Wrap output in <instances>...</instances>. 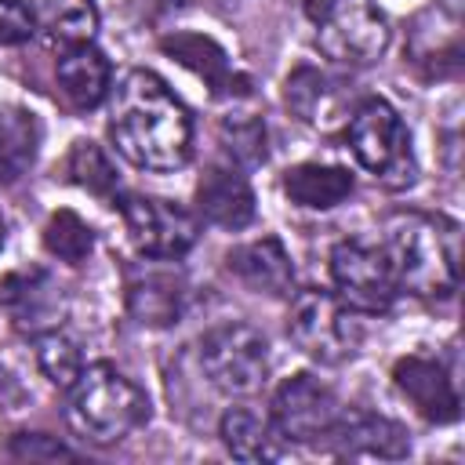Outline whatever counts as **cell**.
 <instances>
[{"label":"cell","instance_id":"obj_1","mask_svg":"<svg viewBox=\"0 0 465 465\" xmlns=\"http://www.w3.org/2000/svg\"><path fill=\"white\" fill-rule=\"evenodd\" d=\"M109 138L127 163L142 171H174L189 160L193 120L156 73L131 69L113 98Z\"/></svg>","mask_w":465,"mask_h":465},{"label":"cell","instance_id":"obj_2","mask_svg":"<svg viewBox=\"0 0 465 465\" xmlns=\"http://www.w3.org/2000/svg\"><path fill=\"white\" fill-rule=\"evenodd\" d=\"M392 265L396 287L418 298H447L461 272V229L443 214L396 211L385 218L378 243Z\"/></svg>","mask_w":465,"mask_h":465},{"label":"cell","instance_id":"obj_3","mask_svg":"<svg viewBox=\"0 0 465 465\" xmlns=\"http://www.w3.org/2000/svg\"><path fill=\"white\" fill-rule=\"evenodd\" d=\"M65 418L80 440L109 447V443L131 436L149 418V400L113 363H91L69 385Z\"/></svg>","mask_w":465,"mask_h":465},{"label":"cell","instance_id":"obj_4","mask_svg":"<svg viewBox=\"0 0 465 465\" xmlns=\"http://www.w3.org/2000/svg\"><path fill=\"white\" fill-rule=\"evenodd\" d=\"M349 149L356 163L385 189H407L418 174L411 131L385 98H367L349 116Z\"/></svg>","mask_w":465,"mask_h":465},{"label":"cell","instance_id":"obj_5","mask_svg":"<svg viewBox=\"0 0 465 465\" xmlns=\"http://www.w3.org/2000/svg\"><path fill=\"white\" fill-rule=\"evenodd\" d=\"M316 47L338 65H371L389 47V22L374 0H305Z\"/></svg>","mask_w":465,"mask_h":465},{"label":"cell","instance_id":"obj_6","mask_svg":"<svg viewBox=\"0 0 465 465\" xmlns=\"http://www.w3.org/2000/svg\"><path fill=\"white\" fill-rule=\"evenodd\" d=\"M200 367L225 396H251L265 385L269 345L251 323H218L200 338Z\"/></svg>","mask_w":465,"mask_h":465},{"label":"cell","instance_id":"obj_7","mask_svg":"<svg viewBox=\"0 0 465 465\" xmlns=\"http://www.w3.org/2000/svg\"><path fill=\"white\" fill-rule=\"evenodd\" d=\"M287 334L316 363H341L356 352V341H360L349 305H341V298L331 291L294 294L291 316H287Z\"/></svg>","mask_w":465,"mask_h":465},{"label":"cell","instance_id":"obj_8","mask_svg":"<svg viewBox=\"0 0 465 465\" xmlns=\"http://www.w3.org/2000/svg\"><path fill=\"white\" fill-rule=\"evenodd\" d=\"M331 280L338 287L341 305L356 312H385L396 298V276L378 243L341 240L331 251Z\"/></svg>","mask_w":465,"mask_h":465},{"label":"cell","instance_id":"obj_9","mask_svg":"<svg viewBox=\"0 0 465 465\" xmlns=\"http://www.w3.org/2000/svg\"><path fill=\"white\" fill-rule=\"evenodd\" d=\"M120 214L134 251L145 258L174 262L196 243V218L171 200L131 193L120 200Z\"/></svg>","mask_w":465,"mask_h":465},{"label":"cell","instance_id":"obj_10","mask_svg":"<svg viewBox=\"0 0 465 465\" xmlns=\"http://www.w3.org/2000/svg\"><path fill=\"white\" fill-rule=\"evenodd\" d=\"M341 418L338 396L312 374L287 378L272 396V425L294 443H327Z\"/></svg>","mask_w":465,"mask_h":465},{"label":"cell","instance_id":"obj_11","mask_svg":"<svg viewBox=\"0 0 465 465\" xmlns=\"http://www.w3.org/2000/svg\"><path fill=\"white\" fill-rule=\"evenodd\" d=\"M0 305L7 309L11 323L25 334H44V331H54L65 316V298H62V287L54 283L51 272L44 269H18V272H7L0 280Z\"/></svg>","mask_w":465,"mask_h":465},{"label":"cell","instance_id":"obj_12","mask_svg":"<svg viewBox=\"0 0 465 465\" xmlns=\"http://www.w3.org/2000/svg\"><path fill=\"white\" fill-rule=\"evenodd\" d=\"M392 381L425 421L447 425L461 411V400H458V389H454L450 374L443 371V363H436L429 356H403L392 367Z\"/></svg>","mask_w":465,"mask_h":465},{"label":"cell","instance_id":"obj_13","mask_svg":"<svg viewBox=\"0 0 465 465\" xmlns=\"http://www.w3.org/2000/svg\"><path fill=\"white\" fill-rule=\"evenodd\" d=\"M327 443L341 458H403L411 450L407 429L400 421L367 411H341Z\"/></svg>","mask_w":465,"mask_h":465},{"label":"cell","instance_id":"obj_14","mask_svg":"<svg viewBox=\"0 0 465 465\" xmlns=\"http://www.w3.org/2000/svg\"><path fill=\"white\" fill-rule=\"evenodd\" d=\"M196 211L218 229H243L254 222V193L232 163H214L196 182Z\"/></svg>","mask_w":465,"mask_h":465},{"label":"cell","instance_id":"obj_15","mask_svg":"<svg viewBox=\"0 0 465 465\" xmlns=\"http://www.w3.org/2000/svg\"><path fill=\"white\" fill-rule=\"evenodd\" d=\"M229 272L251 287L254 294H269V298H287L294 291V265L291 254L283 251V243L276 236H262L251 243H240L229 251Z\"/></svg>","mask_w":465,"mask_h":465},{"label":"cell","instance_id":"obj_16","mask_svg":"<svg viewBox=\"0 0 465 465\" xmlns=\"http://www.w3.org/2000/svg\"><path fill=\"white\" fill-rule=\"evenodd\" d=\"M160 47H163V54L182 62L189 73L207 80L218 98H232V94H240L247 87V80L232 69L229 54L211 36H203V33H174V36H163Z\"/></svg>","mask_w":465,"mask_h":465},{"label":"cell","instance_id":"obj_17","mask_svg":"<svg viewBox=\"0 0 465 465\" xmlns=\"http://www.w3.org/2000/svg\"><path fill=\"white\" fill-rule=\"evenodd\" d=\"M54 73H58L62 94L76 109H94L109 94L113 69H109V58L94 44H69V47H62V54L54 62Z\"/></svg>","mask_w":465,"mask_h":465},{"label":"cell","instance_id":"obj_18","mask_svg":"<svg viewBox=\"0 0 465 465\" xmlns=\"http://www.w3.org/2000/svg\"><path fill=\"white\" fill-rule=\"evenodd\" d=\"M185 305L182 276L171 269H145L127 280V309L142 327H171L178 323Z\"/></svg>","mask_w":465,"mask_h":465},{"label":"cell","instance_id":"obj_19","mask_svg":"<svg viewBox=\"0 0 465 465\" xmlns=\"http://www.w3.org/2000/svg\"><path fill=\"white\" fill-rule=\"evenodd\" d=\"M283 102L309 127H334L341 120V91H338V84L327 73L312 69V65H298L287 76Z\"/></svg>","mask_w":465,"mask_h":465},{"label":"cell","instance_id":"obj_20","mask_svg":"<svg viewBox=\"0 0 465 465\" xmlns=\"http://www.w3.org/2000/svg\"><path fill=\"white\" fill-rule=\"evenodd\" d=\"M218 436H222L225 450H229L232 458H240V461H258V465H265V461H276V458L283 454V436H280V429H276L269 418H262L258 411H251V407H229V411L222 414Z\"/></svg>","mask_w":465,"mask_h":465},{"label":"cell","instance_id":"obj_21","mask_svg":"<svg viewBox=\"0 0 465 465\" xmlns=\"http://www.w3.org/2000/svg\"><path fill=\"white\" fill-rule=\"evenodd\" d=\"M40 149V120L33 109L0 102V185L18 182Z\"/></svg>","mask_w":465,"mask_h":465},{"label":"cell","instance_id":"obj_22","mask_svg":"<svg viewBox=\"0 0 465 465\" xmlns=\"http://www.w3.org/2000/svg\"><path fill=\"white\" fill-rule=\"evenodd\" d=\"M283 193L298 207L331 211V207L349 200L352 174L345 167H331V163H298V167H291L283 174Z\"/></svg>","mask_w":465,"mask_h":465},{"label":"cell","instance_id":"obj_23","mask_svg":"<svg viewBox=\"0 0 465 465\" xmlns=\"http://www.w3.org/2000/svg\"><path fill=\"white\" fill-rule=\"evenodd\" d=\"M33 18H36V29H44L62 47L91 44L98 29V11L91 7V0H36Z\"/></svg>","mask_w":465,"mask_h":465},{"label":"cell","instance_id":"obj_24","mask_svg":"<svg viewBox=\"0 0 465 465\" xmlns=\"http://www.w3.org/2000/svg\"><path fill=\"white\" fill-rule=\"evenodd\" d=\"M44 247H47L54 258H62V262L80 265V262L91 254V247H94V232H91V225H87L80 214H73V211H54V214L47 218V225H44Z\"/></svg>","mask_w":465,"mask_h":465},{"label":"cell","instance_id":"obj_25","mask_svg":"<svg viewBox=\"0 0 465 465\" xmlns=\"http://www.w3.org/2000/svg\"><path fill=\"white\" fill-rule=\"evenodd\" d=\"M36 367L44 371V378H47L51 385L69 389V385L76 381V374L84 371V360H80L76 341L54 327V331L36 334Z\"/></svg>","mask_w":465,"mask_h":465},{"label":"cell","instance_id":"obj_26","mask_svg":"<svg viewBox=\"0 0 465 465\" xmlns=\"http://www.w3.org/2000/svg\"><path fill=\"white\" fill-rule=\"evenodd\" d=\"M65 171H69V182H76L80 189H87L94 196H113L116 193V171L94 142H73Z\"/></svg>","mask_w":465,"mask_h":465},{"label":"cell","instance_id":"obj_27","mask_svg":"<svg viewBox=\"0 0 465 465\" xmlns=\"http://www.w3.org/2000/svg\"><path fill=\"white\" fill-rule=\"evenodd\" d=\"M222 138H225V149L240 163H262L265 160V127H262V120H254V116L225 120Z\"/></svg>","mask_w":465,"mask_h":465},{"label":"cell","instance_id":"obj_28","mask_svg":"<svg viewBox=\"0 0 465 465\" xmlns=\"http://www.w3.org/2000/svg\"><path fill=\"white\" fill-rule=\"evenodd\" d=\"M36 33L33 7L25 0H0V47L25 44Z\"/></svg>","mask_w":465,"mask_h":465},{"label":"cell","instance_id":"obj_29","mask_svg":"<svg viewBox=\"0 0 465 465\" xmlns=\"http://www.w3.org/2000/svg\"><path fill=\"white\" fill-rule=\"evenodd\" d=\"M11 454L29 458V461H36V458H73V450L65 443H58L54 436H47V432H18L11 440Z\"/></svg>","mask_w":465,"mask_h":465},{"label":"cell","instance_id":"obj_30","mask_svg":"<svg viewBox=\"0 0 465 465\" xmlns=\"http://www.w3.org/2000/svg\"><path fill=\"white\" fill-rule=\"evenodd\" d=\"M0 247H4V218H0Z\"/></svg>","mask_w":465,"mask_h":465}]
</instances>
